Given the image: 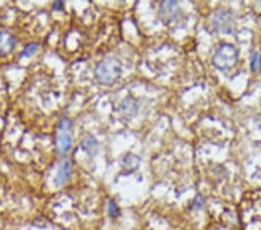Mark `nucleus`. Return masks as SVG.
Masks as SVG:
<instances>
[{
    "label": "nucleus",
    "mask_w": 261,
    "mask_h": 230,
    "mask_svg": "<svg viewBox=\"0 0 261 230\" xmlns=\"http://www.w3.org/2000/svg\"><path fill=\"white\" fill-rule=\"evenodd\" d=\"M71 129H72V121L67 118H63L60 123H58V131L60 132H66L70 133Z\"/></svg>",
    "instance_id": "8"
},
{
    "label": "nucleus",
    "mask_w": 261,
    "mask_h": 230,
    "mask_svg": "<svg viewBox=\"0 0 261 230\" xmlns=\"http://www.w3.org/2000/svg\"><path fill=\"white\" fill-rule=\"evenodd\" d=\"M121 74V62L113 56L105 57L95 68L96 81L102 84V85H113V84L119 81Z\"/></svg>",
    "instance_id": "1"
},
{
    "label": "nucleus",
    "mask_w": 261,
    "mask_h": 230,
    "mask_svg": "<svg viewBox=\"0 0 261 230\" xmlns=\"http://www.w3.org/2000/svg\"><path fill=\"white\" fill-rule=\"evenodd\" d=\"M71 174H72V166L69 161H64L57 171L56 184L58 186H63L70 181Z\"/></svg>",
    "instance_id": "5"
},
{
    "label": "nucleus",
    "mask_w": 261,
    "mask_h": 230,
    "mask_svg": "<svg viewBox=\"0 0 261 230\" xmlns=\"http://www.w3.org/2000/svg\"><path fill=\"white\" fill-rule=\"evenodd\" d=\"M108 213L112 217H117L120 215V208L117 207V205L114 200H111L108 203Z\"/></svg>",
    "instance_id": "9"
},
{
    "label": "nucleus",
    "mask_w": 261,
    "mask_h": 230,
    "mask_svg": "<svg viewBox=\"0 0 261 230\" xmlns=\"http://www.w3.org/2000/svg\"><path fill=\"white\" fill-rule=\"evenodd\" d=\"M15 39L8 32L0 33V56H6L14 50Z\"/></svg>",
    "instance_id": "3"
},
{
    "label": "nucleus",
    "mask_w": 261,
    "mask_h": 230,
    "mask_svg": "<svg viewBox=\"0 0 261 230\" xmlns=\"http://www.w3.org/2000/svg\"><path fill=\"white\" fill-rule=\"evenodd\" d=\"M238 61V52L232 44H221L215 53L213 63L217 69L229 70L236 65Z\"/></svg>",
    "instance_id": "2"
},
{
    "label": "nucleus",
    "mask_w": 261,
    "mask_h": 230,
    "mask_svg": "<svg viewBox=\"0 0 261 230\" xmlns=\"http://www.w3.org/2000/svg\"><path fill=\"white\" fill-rule=\"evenodd\" d=\"M37 50H39V44L37 43H31L26 45V48L23 49V52L21 53V56L22 57H32L34 54H35Z\"/></svg>",
    "instance_id": "7"
},
{
    "label": "nucleus",
    "mask_w": 261,
    "mask_h": 230,
    "mask_svg": "<svg viewBox=\"0 0 261 230\" xmlns=\"http://www.w3.org/2000/svg\"><path fill=\"white\" fill-rule=\"evenodd\" d=\"M53 8L55 11H63V8H64V3L63 2H55Z\"/></svg>",
    "instance_id": "11"
},
{
    "label": "nucleus",
    "mask_w": 261,
    "mask_h": 230,
    "mask_svg": "<svg viewBox=\"0 0 261 230\" xmlns=\"http://www.w3.org/2000/svg\"><path fill=\"white\" fill-rule=\"evenodd\" d=\"M176 3L174 2H166L163 3L161 5V16L164 21H170L172 19V16H174L176 14V12L173 10H176Z\"/></svg>",
    "instance_id": "6"
},
{
    "label": "nucleus",
    "mask_w": 261,
    "mask_h": 230,
    "mask_svg": "<svg viewBox=\"0 0 261 230\" xmlns=\"http://www.w3.org/2000/svg\"><path fill=\"white\" fill-rule=\"evenodd\" d=\"M259 64H260V57H259V54L255 53L254 56L252 57V61H251V68L253 71H256L259 69Z\"/></svg>",
    "instance_id": "10"
},
{
    "label": "nucleus",
    "mask_w": 261,
    "mask_h": 230,
    "mask_svg": "<svg viewBox=\"0 0 261 230\" xmlns=\"http://www.w3.org/2000/svg\"><path fill=\"white\" fill-rule=\"evenodd\" d=\"M72 146V137L70 133L60 132L56 137V149L57 152L61 155H65L69 152V150Z\"/></svg>",
    "instance_id": "4"
}]
</instances>
